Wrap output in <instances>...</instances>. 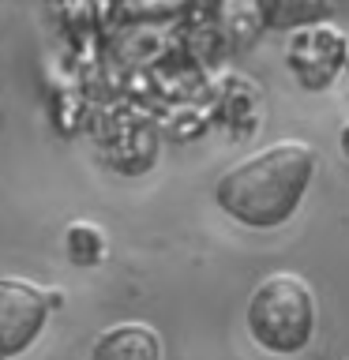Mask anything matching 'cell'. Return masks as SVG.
<instances>
[{"mask_svg": "<svg viewBox=\"0 0 349 360\" xmlns=\"http://www.w3.org/2000/svg\"><path fill=\"white\" fill-rule=\"evenodd\" d=\"M312 176H315L312 146L286 139L244 158L229 173H222L214 199L233 221L248 225V229H278L297 214Z\"/></svg>", "mask_w": 349, "mask_h": 360, "instance_id": "obj_1", "label": "cell"}, {"mask_svg": "<svg viewBox=\"0 0 349 360\" xmlns=\"http://www.w3.org/2000/svg\"><path fill=\"white\" fill-rule=\"evenodd\" d=\"M101 252H106V240H101V233L94 229V225L75 221L72 229H68V255H72V263L90 266V263L101 259Z\"/></svg>", "mask_w": 349, "mask_h": 360, "instance_id": "obj_7", "label": "cell"}, {"mask_svg": "<svg viewBox=\"0 0 349 360\" xmlns=\"http://www.w3.org/2000/svg\"><path fill=\"white\" fill-rule=\"evenodd\" d=\"M342 150L349 154V124H345V128H342Z\"/></svg>", "mask_w": 349, "mask_h": 360, "instance_id": "obj_8", "label": "cell"}, {"mask_svg": "<svg viewBox=\"0 0 349 360\" xmlns=\"http://www.w3.org/2000/svg\"><path fill=\"white\" fill-rule=\"evenodd\" d=\"M345 64V41L331 27H312L300 30L289 45V68L304 86L323 90Z\"/></svg>", "mask_w": 349, "mask_h": 360, "instance_id": "obj_4", "label": "cell"}, {"mask_svg": "<svg viewBox=\"0 0 349 360\" xmlns=\"http://www.w3.org/2000/svg\"><path fill=\"white\" fill-rule=\"evenodd\" d=\"M248 330L267 353H300L315 334V297L297 274H270L248 300Z\"/></svg>", "mask_w": 349, "mask_h": 360, "instance_id": "obj_2", "label": "cell"}, {"mask_svg": "<svg viewBox=\"0 0 349 360\" xmlns=\"http://www.w3.org/2000/svg\"><path fill=\"white\" fill-rule=\"evenodd\" d=\"M90 360H162V342L143 323H117L98 334Z\"/></svg>", "mask_w": 349, "mask_h": 360, "instance_id": "obj_5", "label": "cell"}, {"mask_svg": "<svg viewBox=\"0 0 349 360\" xmlns=\"http://www.w3.org/2000/svg\"><path fill=\"white\" fill-rule=\"evenodd\" d=\"M259 11L270 27H300V22H315L323 11V0H259Z\"/></svg>", "mask_w": 349, "mask_h": 360, "instance_id": "obj_6", "label": "cell"}, {"mask_svg": "<svg viewBox=\"0 0 349 360\" xmlns=\"http://www.w3.org/2000/svg\"><path fill=\"white\" fill-rule=\"evenodd\" d=\"M345 72H349V49H345Z\"/></svg>", "mask_w": 349, "mask_h": 360, "instance_id": "obj_9", "label": "cell"}, {"mask_svg": "<svg viewBox=\"0 0 349 360\" xmlns=\"http://www.w3.org/2000/svg\"><path fill=\"white\" fill-rule=\"evenodd\" d=\"M56 304H64V297L45 292L42 285H30L23 278H0V360L27 353Z\"/></svg>", "mask_w": 349, "mask_h": 360, "instance_id": "obj_3", "label": "cell"}]
</instances>
